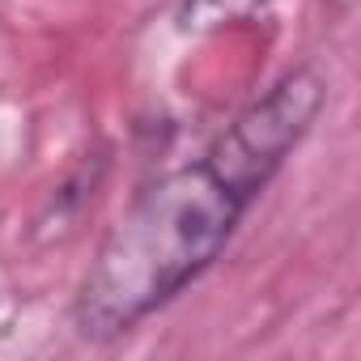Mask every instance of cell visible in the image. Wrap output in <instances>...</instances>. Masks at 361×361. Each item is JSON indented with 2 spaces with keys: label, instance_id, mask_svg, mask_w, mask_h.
Here are the masks:
<instances>
[{
  "label": "cell",
  "instance_id": "obj_1",
  "mask_svg": "<svg viewBox=\"0 0 361 361\" xmlns=\"http://www.w3.org/2000/svg\"><path fill=\"white\" fill-rule=\"evenodd\" d=\"M323 106V73L310 64L289 68L196 157L157 174L102 234L77 281V336L111 344L192 289L226 255L247 213L319 123Z\"/></svg>",
  "mask_w": 361,
  "mask_h": 361
}]
</instances>
